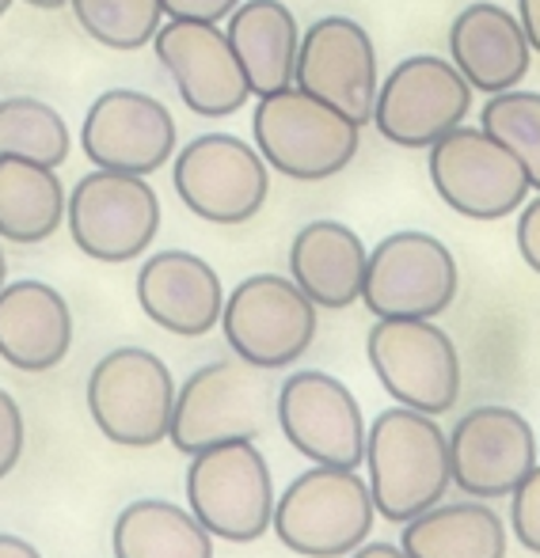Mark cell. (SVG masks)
I'll return each instance as SVG.
<instances>
[{
    "label": "cell",
    "mask_w": 540,
    "mask_h": 558,
    "mask_svg": "<svg viewBox=\"0 0 540 558\" xmlns=\"http://www.w3.org/2000/svg\"><path fill=\"white\" fill-rule=\"evenodd\" d=\"M365 353L381 388L422 414L453 411L460 396V357L453 338L430 319H377Z\"/></svg>",
    "instance_id": "30bf717a"
},
{
    "label": "cell",
    "mask_w": 540,
    "mask_h": 558,
    "mask_svg": "<svg viewBox=\"0 0 540 558\" xmlns=\"http://www.w3.org/2000/svg\"><path fill=\"white\" fill-rule=\"evenodd\" d=\"M400 547L407 558H506V529L483 501H437L404 524Z\"/></svg>",
    "instance_id": "cb8c5ba5"
},
{
    "label": "cell",
    "mask_w": 540,
    "mask_h": 558,
    "mask_svg": "<svg viewBox=\"0 0 540 558\" xmlns=\"http://www.w3.org/2000/svg\"><path fill=\"white\" fill-rule=\"evenodd\" d=\"M73 345L65 296L46 281H12L0 289V357L20 373L61 365Z\"/></svg>",
    "instance_id": "44dd1931"
},
{
    "label": "cell",
    "mask_w": 540,
    "mask_h": 558,
    "mask_svg": "<svg viewBox=\"0 0 540 558\" xmlns=\"http://www.w3.org/2000/svg\"><path fill=\"white\" fill-rule=\"evenodd\" d=\"M449 53L453 65L476 92L495 96V92H511L526 81L533 46H529L518 15L506 12L503 4L480 0V4L457 12L449 27Z\"/></svg>",
    "instance_id": "ffe728a7"
},
{
    "label": "cell",
    "mask_w": 540,
    "mask_h": 558,
    "mask_svg": "<svg viewBox=\"0 0 540 558\" xmlns=\"http://www.w3.org/2000/svg\"><path fill=\"white\" fill-rule=\"evenodd\" d=\"M511 498H514V506H511L514 539H518L526 551L540 555V468H533L521 478Z\"/></svg>",
    "instance_id": "f546056e"
},
{
    "label": "cell",
    "mask_w": 540,
    "mask_h": 558,
    "mask_svg": "<svg viewBox=\"0 0 540 558\" xmlns=\"http://www.w3.org/2000/svg\"><path fill=\"white\" fill-rule=\"evenodd\" d=\"M537 448H540V441H537Z\"/></svg>",
    "instance_id": "ab89813d"
},
{
    "label": "cell",
    "mask_w": 540,
    "mask_h": 558,
    "mask_svg": "<svg viewBox=\"0 0 540 558\" xmlns=\"http://www.w3.org/2000/svg\"><path fill=\"white\" fill-rule=\"evenodd\" d=\"M472 111V84L460 69L434 53H415L393 65L377 88L373 125L400 148H430L437 137L457 130Z\"/></svg>",
    "instance_id": "7c38bea8"
},
{
    "label": "cell",
    "mask_w": 540,
    "mask_h": 558,
    "mask_svg": "<svg viewBox=\"0 0 540 558\" xmlns=\"http://www.w3.org/2000/svg\"><path fill=\"white\" fill-rule=\"evenodd\" d=\"M225 35L244 65L255 99L293 84L301 31L281 0H240L237 12L229 15Z\"/></svg>",
    "instance_id": "603a6c76"
},
{
    "label": "cell",
    "mask_w": 540,
    "mask_h": 558,
    "mask_svg": "<svg viewBox=\"0 0 540 558\" xmlns=\"http://www.w3.org/2000/svg\"><path fill=\"white\" fill-rule=\"evenodd\" d=\"M350 558H407L404 547H393V544H365L358 551H350Z\"/></svg>",
    "instance_id": "d590c367"
},
{
    "label": "cell",
    "mask_w": 540,
    "mask_h": 558,
    "mask_svg": "<svg viewBox=\"0 0 540 558\" xmlns=\"http://www.w3.org/2000/svg\"><path fill=\"white\" fill-rule=\"evenodd\" d=\"M4 278H8V258H4V247H0V289H4Z\"/></svg>",
    "instance_id": "74e56055"
},
{
    "label": "cell",
    "mask_w": 540,
    "mask_h": 558,
    "mask_svg": "<svg viewBox=\"0 0 540 558\" xmlns=\"http://www.w3.org/2000/svg\"><path fill=\"white\" fill-rule=\"evenodd\" d=\"M153 50L168 69L187 111L202 118H229L252 99L244 65L217 23L171 20L168 27L156 31Z\"/></svg>",
    "instance_id": "2e32d148"
},
{
    "label": "cell",
    "mask_w": 540,
    "mask_h": 558,
    "mask_svg": "<svg viewBox=\"0 0 540 558\" xmlns=\"http://www.w3.org/2000/svg\"><path fill=\"white\" fill-rule=\"evenodd\" d=\"M8 8H12V0H0V15H4V12H8Z\"/></svg>",
    "instance_id": "f35d334b"
},
{
    "label": "cell",
    "mask_w": 540,
    "mask_h": 558,
    "mask_svg": "<svg viewBox=\"0 0 540 558\" xmlns=\"http://www.w3.org/2000/svg\"><path fill=\"white\" fill-rule=\"evenodd\" d=\"M293 84L332 104L355 125L373 122L377 104V50L370 31L350 15H324L301 35Z\"/></svg>",
    "instance_id": "5bb4252c"
},
{
    "label": "cell",
    "mask_w": 540,
    "mask_h": 558,
    "mask_svg": "<svg viewBox=\"0 0 540 558\" xmlns=\"http://www.w3.org/2000/svg\"><path fill=\"white\" fill-rule=\"evenodd\" d=\"M176 380L156 353L122 345L96 361L88 376V411L107 441L153 448L168 437Z\"/></svg>",
    "instance_id": "52a82bcc"
},
{
    "label": "cell",
    "mask_w": 540,
    "mask_h": 558,
    "mask_svg": "<svg viewBox=\"0 0 540 558\" xmlns=\"http://www.w3.org/2000/svg\"><path fill=\"white\" fill-rule=\"evenodd\" d=\"M252 133L260 156L274 171L301 183H320L347 168L358 156L362 125L339 114L332 104L309 96L297 84L260 96L252 114Z\"/></svg>",
    "instance_id": "7a4b0ae2"
},
{
    "label": "cell",
    "mask_w": 540,
    "mask_h": 558,
    "mask_svg": "<svg viewBox=\"0 0 540 558\" xmlns=\"http://www.w3.org/2000/svg\"><path fill=\"white\" fill-rule=\"evenodd\" d=\"M518 251L529 263V270L540 274V194L518 217Z\"/></svg>",
    "instance_id": "d6a6232c"
},
{
    "label": "cell",
    "mask_w": 540,
    "mask_h": 558,
    "mask_svg": "<svg viewBox=\"0 0 540 558\" xmlns=\"http://www.w3.org/2000/svg\"><path fill=\"white\" fill-rule=\"evenodd\" d=\"M137 304L164 331L199 338L221 324L225 289L206 258L191 251H156L137 270Z\"/></svg>",
    "instance_id": "d6986e66"
},
{
    "label": "cell",
    "mask_w": 540,
    "mask_h": 558,
    "mask_svg": "<svg viewBox=\"0 0 540 558\" xmlns=\"http://www.w3.org/2000/svg\"><path fill=\"white\" fill-rule=\"evenodd\" d=\"M73 243L96 263H130L145 255L160 228V198L145 175L96 168L73 186L65 202Z\"/></svg>",
    "instance_id": "ba28073f"
},
{
    "label": "cell",
    "mask_w": 540,
    "mask_h": 558,
    "mask_svg": "<svg viewBox=\"0 0 540 558\" xmlns=\"http://www.w3.org/2000/svg\"><path fill=\"white\" fill-rule=\"evenodd\" d=\"M171 183L179 202L209 225L252 221L271 191L267 160L232 133H202L179 148Z\"/></svg>",
    "instance_id": "8fae6325"
},
{
    "label": "cell",
    "mask_w": 540,
    "mask_h": 558,
    "mask_svg": "<svg viewBox=\"0 0 540 558\" xmlns=\"http://www.w3.org/2000/svg\"><path fill=\"white\" fill-rule=\"evenodd\" d=\"M187 506L209 536L252 544L274 521V483L252 441H225L194 452L187 471Z\"/></svg>",
    "instance_id": "5b68a950"
},
{
    "label": "cell",
    "mask_w": 540,
    "mask_h": 558,
    "mask_svg": "<svg viewBox=\"0 0 540 558\" xmlns=\"http://www.w3.org/2000/svg\"><path fill=\"white\" fill-rule=\"evenodd\" d=\"M518 20H521V31H526L529 46L540 53V0H518Z\"/></svg>",
    "instance_id": "836d02e7"
},
{
    "label": "cell",
    "mask_w": 540,
    "mask_h": 558,
    "mask_svg": "<svg viewBox=\"0 0 540 558\" xmlns=\"http://www.w3.org/2000/svg\"><path fill=\"white\" fill-rule=\"evenodd\" d=\"M533 426L511 407H476L453 426L449 468L453 483L480 501L511 498L537 468Z\"/></svg>",
    "instance_id": "ac0fdd59"
},
{
    "label": "cell",
    "mask_w": 540,
    "mask_h": 558,
    "mask_svg": "<svg viewBox=\"0 0 540 558\" xmlns=\"http://www.w3.org/2000/svg\"><path fill=\"white\" fill-rule=\"evenodd\" d=\"M81 31L107 50H141L156 38L164 20L160 0H69Z\"/></svg>",
    "instance_id": "83f0119b"
},
{
    "label": "cell",
    "mask_w": 540,
    "mask_h": 558,
    "mask_svg": "<svg viewBox=\"0 0 540 558\" xmlns=\"http://www.w3.org/2000/svg\"><path fill=\"white\" fill-rule=\"evenodd\" d=\"M164 15L171 20H206V23H221L237 12L240 0H160Z\"/></svg>",
    "instance_id": "1f68e13d"
},
{
    "label": "cell",
    "mask_w": 540,
    "mask_h": 558,
    "mask_svg": "<svg viewBox=\"0 0 540 558\" xmlns=\"http://www.w3.org/2000/svg\"><path fill=\"white\" fill-rule=\"evenodd\" d=\"M365 263V243L339 221H309L289 243V278L316 308L339 312L362 301Z\"/></svg>",
    "instance_id": "7402d4cb"
},
{
    "label": "cell",
    "mask_w": 540,
    "mask_h": 558,
    "mask_svg": "<svg viewBox=\"0 0 540 558\" xmlns=\"http://www.w3.org/2000/svg\"><path fill=\"white\" fill-rule=\"evenodd\" d=\"M221 327L232 353L248 365L281 368L293 365L316 338V304L293 278L252 274L229 293Z\"/></svg>",
    "instance_id": "4fadbf2b"
},
{
    "label": "cell",
    "mask_w": 540,
    "mask_h": 558,
    "mask_svg": "<svg viewBox=\"0 0 540 558\" xmlns=\"http://www.w3.org/2000/svg\"><path fill=\"white\" fill-rule=\"evenodd\" d=\"M115 558H214V536L171 501H130L115 521Z\"/></svg>",
    "instance_id": "484cf974"
},
{
    "label": "cell",
    "mask_w": 540,
    "mask_h": 558,
    "mask_svg": "<svg viewBox=\"0 0 540 558\" xmlns=\"http://www.w3.org/2000/svg\"><path fill=\"white\" fill-rule=\"evenodd\" d=\"M23 441H27V429H23L20 403L0 388V478L12 475V468L20 463Z\"/></svg>",
    "instance_id": "4dcf8cb0"
},
{
    "label": "cell",
    "mask_w": 540,
    "mask_h": 558,
    "mask_svg": "<svg viewBox=\"0 0 540 558\" xmlns=\"http://www.w3.org/2000/svg\"><path fill=\"white\" fill-rule=\"evenodd\" d=\"M274 414L286 441L324 468H358L365 460V429L358 399L335 376L304 368L278 388Z\"/></svg>",
    "instance_id": "9a60e30c"
},
{
    "label": "cell",
    "mask_w": 540,
    "mask_h": 558,
    "mask_svg": "<svg viewBox=\"0 0 540 558\" xmlns=\"http://www.w3.org/2000/svg\"><path fill=\"white\" fill-rule=\"evenodd\" d=\"M69 148L73 137L58 107L35 96L0 99V156H23L46 168H61L69 160Z\"/></svg>",
    "instance_id": "4316f807"
},
{
    "label": "cell",
    "mask_w": 540,
    "mask_h": 558,
    "mask_svg": "<svg viewBox=\"0 0 540 558\" xmlns=\"http://www.w3.org/2000/svg\"><path fill=\"white\" fill-rule=\"evenodd\" d=\"M65 186L58 168L0 156V240L43 243L65 221Z\"/></svg>",
    "instance_id": "d4e9b609"
},
{
    "label": "cell",
    "mask_w": 540,
    "mask_h": 558,
    "mask_svg": "<svg viewBox=\"0 0 540 558\" xmlns=\"http://www.w3.org/2000/svg\"><path fill=\"white\" fill-rule=\"evenodd\" d=\"M267 368L244 357L214 361L187 376L176 391L168 437L179 452H202L225 441H255L274 411Z\"/></svg>",
    "instance_id": "277c9868"
},
{
    "label": "cell",
    "mask_w": 540,
    "mask_h": 558,
    "mask_svg": "<svg viewBox=\"0 0 540 558\" xmlns=\"http://www.w3.org/2000/svg\"><path fill=\"white\" fill-rule=\"evenodd\" d=\"M457 258L427 232H393L370 251L362 304L377 319H434L457 301Z\"/></svg>",
    "instance_id": "9c48e42d"
},
{
    "label": "cell",
    "mask_w": 540,
    "mask_h": 558,
    "mask_svg": "<svg viewBox=\"0 0 540 558\" xmlns=\"http://www.w3.org/2000/svg\"><path fill=\"white\" fill-rule=\"evenodd\" d=\"M480 125L518 156L529 186L540 191V92H495L483 104Z\"/></svg>",
    "instance_id": "f1b7e54d"
},
{
    "label": "cell",
    "mask_w": 540,
    "mask_h": 558,
    "mask_svg": "<svg viewBox=\"0 0 540 558\" xmlns=\"http://www.w3.org/2000/svg\"><path fill=\"white\" fill-rule=\"evenodd\" d=\"M365 468L377 513L393 524H407L411 517L437 506L449 490V437L442 434L434 414L393 407L370 426Z\"/></svg>",
    "instance_id": "6da1fadb"
},
{
    "label": "cell",
    "mask_w": 540,
    "mask_h": 558,
    "mask_svg": "<svg viewBox=\"0 0 540 558\" xmlns=\"http://www.w3.org/2000/svg\"><path fill=\"white\" fill-rule=\"evenodd\" d=\"M373 494L355 468H324L297 475L274 501V536L293 555L339 558L362 547L373 529Z\"/></svg>",
    "instance_id": "3957f363"
},
{
    "label": "cell",
    "mask_w": 540,
    "mask_h": 558,
    "mask_svg": "<svg viewBox=\"0 0 540 558\" xmlns=\"http://www.w3.org/2000/svg\"><path fill=\"white\" fill-rule=\"evenodd\" d=\"M31 8H43V12H53V8H61V4H69V0H27Z\"/></svg>",
    "instance_id": "8d00e7d4"
},
{
    "label": "cell",
    "mask_w": 540,
    "mask_h": 558,
    "mask_svg": "<svg viewBox=\"0 0 540 558\" xmlns=\"http://www.w3.org/2000/svg\"><path fill=\"white\" fill-rule=\"evenodd\" d=\"M0 558H43V555H38L35 547L27 544V539L8 536V532H0Z\"/></svg>",
    "instance_id": "e575fe53"
},
{
    "label": "cell",
    "mask_w": 540,
    "mask_h": 558,
    "mask_svg": "<svg viewBox=\"0 0 540 558\" xmlns=\"http://www.w3.org/2000/svg\"><path fill=\"white\" fill-rule=\"evenodd\" d=\"M81 145L96 168L153 175L176 156V118L156 96L111 88L84 114Z\"/></svg>",
    "instance_id": "e0dca14e"
},
{
    "label": "cell",
    "mask_w": 540,
    "mask_h": 558,
    "mask_svg": "<svg viewBox=\"0 0 540 558\" xmlns=\"http://www.w3.org/2000/svg\"><path fill=\"white\" fill-rule=\"evenodd\" d=\"M430 183L460 217L499 221L526 206L529 175L521 160L483 125H457L430 145Z\"/></svg>",
    "instance_id": "8992f818"
}]
</instances>
